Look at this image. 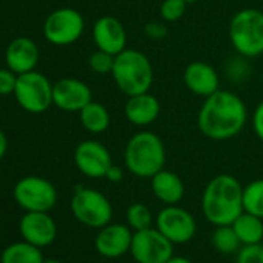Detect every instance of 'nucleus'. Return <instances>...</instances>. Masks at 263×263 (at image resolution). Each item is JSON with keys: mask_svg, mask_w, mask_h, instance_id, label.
I'll return each mask as SVG.
<instances>
[{"mask_svg": "<svg viewBox=\"0 0 263 263\" xmlns=\"http://www.w3.org/2000/svg\"><path fill=\"white\" fill-rule=\"evenodd\" d=\"M248 119L245 102L234 93L217 90L203 102L198 128L212 141H224L238 135Z\"/></svg>", "mask_w": 263, "mask_h": 263, "instance_id": "nucleus-1", "label": "nucleus"}, {"mask_svg": "<svg viewBox=\"0 0 263 263\" xmlns=\"http://www.w3.org/2000/svg\"><path fill=\"white\" fill-rule=\"evenodd\" d=\"M201 212L208 223L214 226L232 224L243 212V186L229 175H215L206 184L201 197Z\"/></svg>", "mask_w": 263, "mask_h": 263, "instance_id": "nucleus-2", "label": "nucleus"}, {"mask_svg": "<svg viewBox=\"0 0 263 263\" xmlns=\"http://www.w3.org/2000/svg\"><path fill=\"white\" fill-rule=\"evenodd\" d=\"M124 163L135 177L152 178L166 164V149L161 138L154 132H138L125 146Z\"/></svg>", "mask_w": 263, "mask_h": 263, "instance_id": "nucleus-3", "label": "nucleus"}, {"mask_svg": "<svg viewBox=\"0 0 263 263\" xmlns=\"http://www.w3.org/2000/svg\"><path fill=\"white\" fill-rule=\"evenodd\" d=\"M113 81L127 96H135L151 90L154 82V68L149 58L134 48H125L115 56Z\"/></svg>", "mask_w": 263, "mask_h": 263, "instance_id": "nucleus-4", "label": "nucleus"}, {"mask_svg": "<svg viewBox=\"0 0 263 263\" xmlns=\"http://www.w3.org/2000/svg\"><path fill=\"white\" fill-rule=\"evenodd\" d=\"M229 39L241 56L263 54V11L246 8L235 13L229 24Z\"/></svg>", "mask_w": 263, "mask_h": 263, "instance_id": "nucleus-5", "label": "nucleus"}, {"mask_svg": "<svg viewBox=\"0 0 263 263\" xmlns=\"http://www.w3.org/2000/svg\"><path fill=\"white\" fill-rule=\"evenodd\" d=\"M73 217L84 226L101 229L113 218V206L110 200L99 191L78 186L70 203Z\"/></svg>", "mask_w": 263, "mask_h": 263, "instance_id": "nucleus-6", "label": "nucleus"}, {"mask_svg": "<svg viewBox=\"0 0 263 263\" xmlns=\"http://www.w3.org/2000/svg\"><path fill=\"white\" fill-rule=\"evenodd\" d=\"M16 203L27 212H50L58 203V191L51 181L30 175L21 178L13 191Z\"/></svg>", "mask_w": 263, "mask_h": 263, "instance_id": "nucleus-7", "label": "nucleus"}, {"mask_svg": "<svg viewBox=\"0 0 263 263\" xmlns=\"http://www.w3.org/2000/svg\"><path fill=\"white\" fill-rule=\"evenodd\" d=\"M13 95L25 111L44 113L53 104V84L42 73L33 70L17 76Z\"/></svg>", "mask_w": 263, "mask_h": 263, "instance_id": "nucleus-8", "label": "nucleus"}, {"mask_svg": "<svg viewBox=\"0 0 263 263\" xmlns=\"http://www.w3.org/2000/svg\"><path fill=\"white\" fill-rule=\"evenodd\" d=\"M128 254L137 263H166L175 254V245L152 226L134 232Z\"/></svg>", "mask_w": 263, "mask_h": 263, "instance_id": "nucleus-9", "label": "nucleus"}, {"mask_svg": "<svg viewBox=\"0 0 263 263\" xmlns=\"http://www.w3.org/2000/svg\"><path fill=\"white\" fill-rule=\"evenodd\" d=\"M85 22L79 11L73 8H59L48 14L44 24L45 39L58 47L78 42L84 33Z\"/></svg>", "mask_w": 263, "mask_h": 263, "instance_id": "nucleus-10", "label": "nucleus"}, {"mask_svg": "<svg viewBox=\"0 0 263 263\" xmlns=\"http://www.w3.org/2000/svg\"><path fill=\"white\" fill-rule=\"evenodd\" d=\"M155 228L175 246L189 243L197 234V220L178 204L164 206L155 217Z\"/></svg>", "mask_w": 263, "mask_h": 263, "instance_id": "nucleus-11", "label": "nucleus"}, {"mask_svg": "<svg viewBox=\"0 0 263 263\" xmlns=\"http://www.w3.org/2000/svg\"><path fill=\"white\" fill-rule=\"evenodd\" d=\"M134 231L127 223H108L98 229L95 237V249L104 258H121L130 252Z\"/></svg>", "mask_w": 263, "mask_h": 263, "instance_id": "nucleus-12", "label": "nucleus"}, {"mask_svg": "<svg viewBox=\"0 0 263 263\" xmlns=\"http://www.w3.org/2000/svg\"><path fill=\"white\" fill-rule=\"evenodd\" d=\"M74 164L78 171L88 178H105L113 164L108 149L93 140L82 141L74 151Z\"/></svg>", "mask_w": 263, "mask_h": 263, "instance_id": "nucleus-13", "label": "nucleus"}, {"mask_svg": "<svg viewBox=\"0 0 263 263\" xmlns=\"http://www.w3.org/2000/svg\"><path fill=\"white\" fill-rule=\"evenodd\" d=\"M21 235L25 241L47 248L58 237V224L48 212H27L19 223Z\"/></svg>", "mask_w": 263, "mask_h": 263, "instance_id": "nucleus-14", "label": "nucleus"}, {"mask_svg": "<svg viewBox=\"0 0 263 263\" xmlns=\"http://www.w3.org/2000/svg\"><path fill=\"white\" fill-rule=\"evenodd\" d=\"M90 87L74 78H64L53 84V104L64 111H81L91 102Z\"/></svg>", "mask_w": 263, "mask_h": 263, "instance_id": "nucleus-15", "label": "nucleus"}, {"mask_svg": "<svg viewBox=\"0 0 263 263\" xmlns=\"http://www.w3.org/2000/svg\"><path fill=\"white\" fill-rule=\"evenodd\" d=\"M93 41L98 50L107 51L113 56L125 50L127 33L124 25L111 16L99 17L93 25Z\"/></svg>", "mask_w": 263, "mask_h": 263, "instance_id": "nucleus-16", "label": "nucleus"}, {"mask_svg": "<svg viewBox=\"0 0 263 263\" xmlns=\"http://www.w3.org/2000/svg\"><path fill=\"white\" fill-rule=\"evenodd\" d=\"M5 62L16 74L33 71L39 62V48L30 37H16L5 51Z\"/></svg>", "mask_w": 263, "mask_h": 263, "instance_id": "nucleus-17", "label": "nucleus"}, {"mask_svg": "<svg viewBox=\"0 0 263 263\" xmlns=\"http://www.w3.org/2000/svg\"><path fill=\"white\" fill-rule=\"evenodd\" d=\"M183 79H184V84L187 85V88L198 96L208 98L212 93H215L217 90H220L218 73L215 71V68L212 65H209L208 62H203V61L191 62L184 70Z\"/></svg>", "mask_w": 263, "mask_h": 263, "instance_id": "nucleus-18", "label": "nucleus"}, {"mask_svg": "<svg viewBox=\"0 0 263 263\" xmlns=\"http://www.w3.org/2000/svg\"><path fill=\"white\" fill-rule=\"evenodd\" d=\"M160 110H161L160 101L149 91L128 96V101L125 102L124 107L125 118L135 125L152 124L158 118Z\"/></svg>", "mask_w": 263, "mask_h": 263, "instance_id": "nucleus-19", "label": "nucleus"}, {"mask_svg": "<svg viewBox=\"0 0 263 263\" xmlns=\"http://www.w3.org/2000/svg\"><path fill=\"white\" fill-rule=\"evenodd\" d=\"M151 187L157 200L166 206L178 204L184 197V183L172 171H160L151 178Z\"/></svg>", "mask_w": 263, "mask_h": 263, "instance_id": "nucleus-20", "label": "nucleus"}, {"mask_svg": "<svg viewBox=\"0 0 263 263\" xmlns=\"http://www.w3.org/2000/svg\"><path fill=\"white\" fill-rule=\"evenodd\" d=\"M241 245H254L263 241V218L249 212H241L231 224Z\"/></svg>", "mask_w": 263, "mask_h": 263, "instance_id": "nucleus-21", "label": "nucleus"}, {"mask_svg": "<svg viewBox=\"0 0 263 263\" xmlns=\"http://www.w3.org/2000/svg\"><path fill=\"white\" fill-rule=\"evenodd\" d=\"M44 260L42 248L25 240L8 245L0 254V263H42Z\"/></svg>", "mask_w": 263, "mask_h": 263, "instance_id": "nucleus-22", "label": "nucleus"}, {"mask_svg": "<svg viewBox=\"0 0 263 263\" xmlns=\"http://www.w3.org/2000/svg\"><path fill=\"white\" fill-rule=\"evenodd\" d=\"M81 124L90 134H102L110 125V113L108 110L99 102H88L79 111Z\"/></svg>", "mask_w": 263, "mask_h": 263, "instance_id": "nucleus-23", "label": "nucleus"}, {"mask_svg": "<svg viewBox=\"0 0 263 263\" xmlns=\"http://www.w3.org/2000/svg\"><path fill=\"white\" fill-rule=\"evenodd\" d=\"M211 243H212L214 249L223 255L237 254V251L241 248V243L231 224L215 226V229L211 235Z\"/></svg>", "mask_w": 263, "mask_h": 263, "instance_id": "nucleus-24", "label": "nucleus"}, {"mask_svg": "<svg viewBox=\"0 0 263 263\" xmlns=\"http://www.w3.org/2000/svg\"><path fill=\"white\" fill-rule=\"evenodd\" d=\"M125 223L132 231H143L147 228H152L155 223V217L149 206L144 203H134L130 204L125 211Z\"/></svg>", "mask_w": 263, "mask_h": 263, "instance_id": "nucleus-25", "label": "nucleus"}, {"mask_svg": "<svg viewBox=\"0 0 263 263\" xmlns=\"http://www.w3.org/2000/svg\"><path fill=\"white\" fill-rule=\"evenodd\" d=\"M243 211L263 218V178L243 187Z\"/></svg>", "mask_w": 263, "mask_h": 263, "instance_id": "nucleus-26", "label": "nucleus"}, {"mask_svg": "<svg viewBox=\"0 0 263 263\" xmlns=\"http://www.w3.org/2000/svg\"><path fill=\"white\" fill-rule=\"evenodd\" d=\"M187 5L189 4L186 0H163L160 7V14L166 22H177L184 16Z\"/></svg>", "mask_w": 263, "mask_h": 263, "instance_id": "nucleus-27", "label": "nucleus"}, {"mask_svg": "<svg viewBox=\"0 0 263 263\" xmlns=\"http://www.w3.org/2000/svg\"><path fill=\"white\" fill-rule=\"evenodd\" d=\"M113 64H115V56L110 54V53H107V51H102V50L95 51V53L88 58V65H90V68H91L95 73H98V74L111 73Z\"/></svg>", "mask_w": 263, "mask_h": 263, "instance_id": "nucleus-28", "label": "nucleus"}, {"mask_svg": "<svg viewBox=\"0 0 263 263\" xmlns=\"http://www.w3.org/2000/svg\"><path fill=\"white\" fill-rule=\"evenodd\" d=\"M235 263H263V243L241 245L235 254Z\"/></svg>", "mask_w": 263, "mask_h": 263, "instance_id": "nucleus-29", "label": "nucleus"}, {"mask_svg": "<svg viewBox=\"0 0 263 263\" xmlns=\"http://www.w3.org/2000/svg\"><path fill=\"white\" fill-rule=\"evenodd\" d=\"M17 76L13 70L10 68H0V96L13 95L16 84H17Z\"/></svg>", "mask_w": 263, "mask_h": 263, "instance_id": "nucleus-30", "label": "nucleus"}, {"mask_svg": "<svg viewBox=\"0 0 263 263\" xmlns=\"http://www.w3.org/2000/svg\"><path fill=\"white\" fill-rule=\"evenodd\" d=\"M252 127H254L255 135L263 141V101L257 105L252 115Z\"/></svg>", "mask_w": 263, "mask_h": 263, "instance_id": "nucleus-31", "label": "nucleus"}, {"mask_svg": "<svg viewBox=\"0 0 263 263\" xmlns=\"http://www.w3.org/2000/svg\"><path fill=\"white\" fill-rule=\"evenodd\" d=\"M144 31H146V34H147L151 39H154V41L163 39V37L167 34V30H166V27H164L163 24H160V22H152V24H147V25H146V28H144Z\"/></svg>", "mask_w": 263, "mask_h": 263, "instance_id": "nucleus-32", "label": "nucleus"}, {"mask_svg": "<svg viewBox=\"0 0 263 263\" xmlns=\"http://www.w3.org/2000/svg\"><path fill=\"white\" fill-rule=\"evenodd\" d=\"M105 178H107L110 183H119V181L124 178V171H122L119 166L111 164V166H110V169H108V171H107V174H105Z\"/></svg>", "mask_w": 263, "mask_h": 263, "instance_id": "nucleus-33", "label": "nucleus"}, {"mask_svg": "<svg viewBox=\"0 0 263 263\" xmlns=\"http://www.w3.org/2000/svg\"><path fill=\"white\" fill-rule=\"evenodd\" d=\"M7 151H8V138H7V135L4 134V132L0 130V160L5 157Z\"/></svg>", "mask_w": 263, "mask_h": 263, "instance_id": "nucleus-34", "label": "nucleus"}, {"mask_svg": "<svg viewBox=\"0 0 263 263\" xmlns=\"http://www.w3.org/2000/svg\"><path fill=\"white\" fill-rule=\"evenodd\" d=\"M166 263H194L191 258H187V257H184V255H177V254H174Z\"/></svg>", "mask_w": 263, "mask_h": 263, "instance_id": "nucleus-35", "label": "nucleus"}, {"mask_svg": "<svg viewBox=\"0 0 263 263\" xmlns=\"http://www.w3.org/2000/svg\"><path fill=\"white\" fill-rule=\"evenodd\" d=\"M42 263H64V261H61V260H58V258H45Z\"/></svg>", "mask_w": 263, "mask_h": 263, "instance_id": "nucleus-36", "label": "nucleus"}, {"mask_svg": "<svg viewBox=\"0 0 263 263\" xmlns=\"http://www.w3.org/2000/svg\"><path fill=\"white\" fill-rule=\"evenodd\" d=\"M187 4H195V2H198V0H186Z\"/></svg>", "mask_w": 263, "mask_h": 263, "instance_id": "nucleus-37", "label": "nucleus"}]
</instances>
